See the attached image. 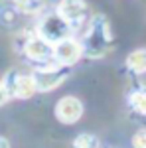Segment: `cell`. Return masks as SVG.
Wrapping results in <instances>:
<instances>
[{
  "instance_id": "9c48e42d",
  "label": "cell",
  "mask_w": 146,
  "mask_h": 148,
  "mask_svg": "<svg viewBox=\"0 0 146 148\" xmlns=\"http://www.w3.org/2000/svg\"><path fill=\"white\" fill-rule=\"evenodd\" d=\"M126 65L134 73H144L146 71V49H134L126 57Z\"/></svg>"
},
{
  "instance_id": "8fae6325",
  "label": "cell",
  "mask_w": 146,
  "mask_h": 148,
  "mask_svg": "<svg viewBox=\"0 0 146 148\" xmlns=\"http://www.w3.org/2000/svg\"><path fill=\"white\" fill-rule=\"evenodd\" d=\"M73 148H99V138L91 132H83L73 140Z\"/></svg>"
},
{
  "instance_id": "52a82bcc",
  "label": "cell",
  "mask_w": 146,
  "mask_h": 148,
  "mask_svg": "<svg viewBox=\"0 0 146 148\" xmlns=\"http://www.w3.org/2000/svg\"><path fill=\"white\" fill-rule=\"evenodd\" d=\"M56 116L63 125H75L83 116V103L77 97H71V95L59 99L56 105Z\"/></svg>"
},
{
  "instance_id": "30bf717a",
  "label": "cell",
  "mask_w": 146,
  "mask_h": 148,
  "mask_svg": "<svg viewBox=\"0 0 146 148\" xmlns=\"http://www.w3.org/2000/svg\"><path fill=\"white\" fill-rule=\"evenodd\" d=\"M130 107L134 109L138 114H146V91H134L128 97Z\"/></svg>"
},
{
  "instance_id": "8992f818",
  "label": "cell",
  "mask_w": 146,
  "mask_h": 148,
  "mask_svg": "<svg viewBox=\"0 0 146 148\" xmlns=\"http://www.w3.org/2000/svg\"><path fill=\"white\" fill-rule=\"evenodd\" d=\"M24 53L28 59H32L36 63H45L53 59V46L49 42H45L40 34L30 36L24 44Z\"/></svg>"
},
{
  "instance_id": "277c9868",
  "label": "cell",
  "mask_w": 146,
  "mask_h": 148,
  "mask_svg": "<svg viewBox=\"0 0 146 148\" xmlns=\"http://www.w3.org/2000/svg\"><path fill=\"white\" fill-rule=\"evenodd\" d=\"M69 32H71V26H69L65 20H61L57 14H51V16H45L44 20L38 26V34L44 38L45 42H49L51 46H56L59 42L67 40Z\"/></svg>"
},
{
  "instance_id": "5b68a950",
  "label": "cell",
  "mask_w": 146,
  "mask_h": 148,
  "mask_svg": "<svg viewBox=\"0 0 146 148\" xmlns=\"http://www.w3.org/2000/svg\"><path fill=\"white\" fill-rule=\"evenodd\" d=\"M81 53H83V46L77 40L67 38V40H63V42L53 46V63L63 65V67H71L73 63H77Z\"/></svg>"
},
{
  "instance_id": "ba28073f",
  "label": "cell",
  "mask_w": 146,
  "mask_h": 148,
  "mask_svg": "<svg viewBox=\"0 0 146 148\" xmlns=\"http://www.w3.org/2000/svg\"><path fill=\"white\" fill-rule=\"evenodd\" d=\"M56 14L73 28L75 24H79L85 18L87 4H85V0H59V4H57V8H56Z\"/></svg>"
},
{
  "instance_id": "6da1fadb",
  "label": "cell",
  "mask_w": 146,
  "mask_h": 148,
  "mask_svg": "<svg viewBox=\"0 0 146 148\" xmlns=\"http://www.w3.org/2000/svg\"><path fill=\"white\" fill-rule=\"evenodd\" d=\"M111 42H112V34H111V28H109V22L103 16L93 18L89 30H87V36H85L83 51L91 57H99L107 51Z\"/></svg>"
},
{
  "instance_id": "3957f363",
  "label": "cell",
  "mask_w": 146,
  "mask_h": 148,
  "mask_svg": "<svg viewBox=\"0 0 146 148\" xmlns=\"http://www.w3.org/2000/svg\"><path fill=\"white\" fill-rule=\"evenodd\" d=\"M69 71H71V67H63V65L53 63V65H45V67L34 69L32 77L36 81L38 91H51V89H56L57 85H61L65 81Z\"/></svg>"
},
{
  "instance_id": "5bb4252c",
  "label": "cell",
  "mask_w": 146,
  "mask_h": 148,
  "mask_svg": "<svg viewBox=\"0 0 146 148\" xmlns=\"http://www.w3.org/2000/svg\"><path fill=\"white\" fill-rule=\"evenodd\" d=\"M0 148H10V142H8V138L0 136Z\"/></svg>"
},
{
  "instance_id": "4fadbf2b",
  "label": "cell",
  "mask_w": 146,
  "mask_h": 148,
  "mask_svg": "<svg viewBox=\"0 0 146 148\" xmlns=\"http://www.w3.org/2000/svg\"><path fill=\"white\" fill-rule=\"evenodd\" d=\"M8 99H10V95H8V91H6L4 83L0 81V107H4V105L8 103Z\"/></svg>"
},
{
  "instance_id": "7c38bea8",
  "label": "cell",
  "mask_w": 146,
  "mask_h": 148,
  "mask_svg": "<svg viewBox=\"0 0 146 148\" xmlns=\"http://www.w3.org/2000/svg\"><path fill=\"white\" fill-rule=\"evenodd\" d=\"M132 148H146V130H138L132 136Z\"/></svg>"
},
{
  "instance_id": "7a4b0ae2",
  "label": "cell",
  "mask_w": 146,
  "mask_h": 148,
  "mask_svg": "<svg viewBox=\"0 0 146 148\" xmlns=\"http://www.w3.org/2000/svg\"><path fill=\"white\" fill-rule=\"evenodd\" d=\"M4 87L10 95V99H30L38 93V87H36V81L32 75H22L18 73L16 69L8 71L4 75Z\"/></svg>"
}]
</instances>
